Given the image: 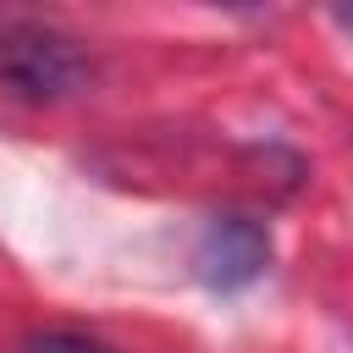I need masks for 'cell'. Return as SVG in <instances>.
<instances>
[{"instance_id":"obj_1","label":"cell","mask_w":353,"mask_h":353,"mask_svg":"<svg viewBox=\"0 0 353 353\" xmlns=\"http://www.w3.org/2000/svg\"><path fill=\"white\" fill-rule=\"evenodd\" d=\"M83 55L77 44L33 17H11L0 11V83L28 94V99H61L83 83Z\"/></svg>"},{"instance_id":"obj_2","label":"cell","mask_w":353,"mask_h":353,"mask_svg":"<svg viewBox=\"0 0 353 353\" xmlns=\"http://www.w3.org/2000/svg\"><path fill=\"white\" fill-rule=\"evenodd\" d=\"M270 265V232L254 215H215L193 243V276L215 292H237L259 281Z\"/></svg>"},{"instance_id":"obj_3","label":"cell","mask_w":353,"mask_h":353,"mask_svg":"<svg viewBox=\"0 0 353 353\" xmlns=\"http://www.w3.org/2000/svg\"><path fill=\"white\" fill-rule=\"evenodd\" d=\"M22 353H110V347H99L94 336H77V331H39L22 342Z\"/></svg>"}]
</instances>
